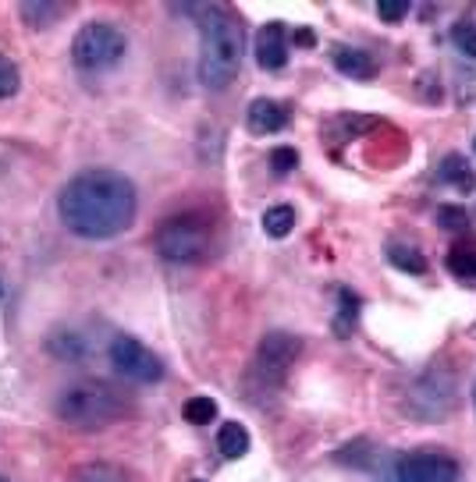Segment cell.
<instances>
[{"instance_id": "cell-27", "label": "cell", "mask_w": 476, "mask_h": 482, "mask_svg": "<svg viewBox=\"0 0 476 482\" xmlns=\"http://www.w3.org/2000/svg\"><path fill=\"white\" fill-rule=\"evenodd\" d=\"M377 14H381L384 22H402V18L409 14V4H405V0H398V4H391V0H381V4H377Z\"/></svg>"}, {"instance_id": "cell-9", "label": "cell", "mask_w": 476, "mask_h": 482, "mask_svg": "<svg viewBox=\"0 0 476 482\" xmlns=\"http://www.w3.org/2000/svg\"><path fill=\"white\" fill-rule=\"evenodd\" d=\"M398 461L416 482H459V461L448 458V454L420 450V454H405Z\"/></svg>"}, {"instance_id": "cell-10", "label": "cell", "mask_w": 476, "mask_h": 482, "mask_svg": "<svg viewBox=\"0 0 476 482\" xmlns=\"http://www.w3.org/2000/svg\"><path fill=\"white\" fill-rule=\"evenodd\" d=\"M257 64L263 72H281L288 64V33L281 22H267L257 33Z\"/></svg>"}, {"instance_id": "cell-6", "label": "cell", "mask_w": 476, "mask_h": 482, "mask_svg": "<svg viewBox=\"0 0 476 482\" xmlns=\"http://www.w3.org/2000/svg\"><path fill=\"white\" fill-rule=\"evenodd\" d=\"M459 404V383L448 369L431 365L427 372H420L405 394V415L416 422H441L455 411Z\"/></svg>"}, {"instance_id": "cell-1", "label": "cell", "mask_w": 476, "mask_h": 482, "mask_svg": "<svg viewBox=\"0 0 476 482\" xmlns=\"http://www.w3.org/2000/svg\"><path fill=\"white\" fill-rule=\"evenodd\" d=\"M139 196L118 170H83L75 174L57 199L61 224L86 241H107L125 235L135 220Z\"/></svg>"}, {"instance_id": "cell-25", "label": "cell", "mask_w": 476, "mask_h": 482, "mask_svg": "<svg viewBox=\"0 0 476 482\" xmlns=\"http://www.w3.org/2000/svg\"><path fill=\"white\" fill-rule=\"evenodd\" d=\"M296 163H299V153H296V149H288V146H277V149L270 153V167H274L277 174H292V170H296Z\"/></svg>"}, {"instance_id": "cell-28", "label": "cell", "mask_w": 476, "mask_h": 482, "mask_svg": "<svg viewBox=\"0 0 476 482\" xmlns=\"http://www.w3.org/2000/svg\"><path fill=\"white\" fill-rule=\"evenodd\" d=\"M388 482H416V479L402 468V461H394V465H391V472H388Z\"/></svg>"}, {"instance_id": "cell-21", "label": "cell", "mask_w": 476, "mask_h": 482, "mask_svg": "<svg viewBox=\"0 0 476 482\" xmlns=\"http://www.w3.org/2000/svg\"><path fill=\"white\" fill-rule=\"evenodd\" d=\"M355 320H359V298H355L352 291H338V323H335V330H338L342 337H348Z\"/></svg>"}, {"instance_id": "cell-24", "label": "cell", "mask_w": 476, "mask_h": 482, "mask_svg": "<svg viewBox=\"0 0 476 482\" xmlns=\"http://www.w3.org/2000/svg\"><path fill=\"white\" fill-rule=\"evenodd\" d=\"M437 224L448 227V231H462V227H470V217H466V209L441 206V209H437Z\"/></svg>"}, {"instance_id": "cell-19", "label": "cell", "mask_w": 476, "mask_h": 482, "mask_svg": "<svg viewBox=\"0 0 476 482\" xmlns=\"http://www.w3.org/2000/svg\"><path fill=\"white\" fill-rule=\"evenodd\" d=\"M181 415H185L192 426H210V422L217 419V401L214 398H207V394H196V398L185 401Z\"/></svg>"}, {"instance_id": "cell-23", "label": "cell", "mask_w": 476, "mask_h": 482, "mask_svg": "<svg viewBox=\"0 0 476 482\" xmlns=\"http://www.w3.org/2000/svg\"><path fill=\"white\" fill-rule=\"evenodd\" d=\"M18 85H22L18 64H15L11 57H4V53H0V100H11V96L18 92Z\"/></svg>"}, {"instance_id": "cell-22", "label": "cell", "mask_w": 476, "mask_h": 482, "mask_svg": "<svg viewBox=\"0 0 476 482\" xmlns=\"http://www.w3.org/2000/svg\"><path fill=\"white\" fill-rule=\"evenodd\" d=\"M391 266H398V270H405V274H423L427 270V259L416 252V248H405V245H394L388 252Z\"/></svg>"}, {"instance_id": "cell-5", "label": "cell", "mask_w": 476, "mask_h": 482, "mask_svg": "<svg viewBox=\"0 0 476 482\" xmlns=\"http://www.w3.org/2000/svg\"><path fill=\"white\" fill-rule=\"evenodd\" d=\"M125 53H129V40L111 22H89L72 40V64L79 72H89V75L118 68L125 61Z\"/></svg>"}, {"instance_id": "cell-32", "label": "cell", "mask_w": 476, "mask_h": 482, "mask_svg": "<svg viewBox=\"0 0 476 482\" xmlns=\"http://www.w3.org/2000/svg\"><path fill=\"white\" fill-rule=\"evenodd\" d=\"M192 482H203V479H192Z\"/></svg>"}, {"instance_id": "cell-15", "label": "cell", "mask_w": 476, "mask_h": 482, "mask_svg": "<svg viewBox=\"0 0 476 482\" xmlns=\"http://www.w3.org/2000/svg\"><path fill=\"white\" fill-rule=\"evenodd\" d=\"M249 429L246 426H238V422H224L220 426V433H217V450L228 458V461H238V458H246L249 454Z\"/></svg>"}, {"instance_id": "cell-20", "label": "cell", "mask_w": 476, "mask_h": 482, "mask_svg": "<svg viewBox=\"0 0 476 482\" xmlns=\"http://www.w3.org/2000/svg\"><path fill=\"white\" fill-rule=\"evenodd\" d=\"M448 266H452V274H455V277L473 281L476 277V245H459V248H452Z\"/></svg>"}, {"instance_id": "cell-17", "label": "cell", "mask_w": 476, "mask_h": 482, "mask_svg": "<svg viewBox=\"0 0 476 482\" xmlns=\"http://www.w3.org/2000/svg\"><path fill=\"white\" fill-rule=\"evenodd\" d=\"M292 227H296V209H292V206H270V209L263 213V231H267L270 238H288Z\"/></svg>"}, {"instance_id": "cell-29", "label": "cell", "mask_w": 476, "mask_h": 482, "mask_svg": "<svg viewBox=\"0 0 476 482\" xmlns=\"http://www.w3.org/2000/svg\"><path fill=\"white\" fill-rule=\"evenodd\" d=\"M292 40H296V46H313V33H309V29H296V36H292Z\"/></svg>"}, {"instance_id": "cell-2", "label": "cell", "mask_w": 476, "mask_h": 482, "mask_svg": "<svg viewBox=\"0 0 476 482\" xmlns=\"http://www.w3.org/2000/svg\"><path fill=\"white\" fill-rule=\"evenodd\" d=\"M246 36L238 18L228 7H203L199 11V82L210 92H224L238 79Z\"/></svg>"}, {"instance_id": "cell-4", "label": "cell", "mask_w": 476, "mask_h": 482, "mask_svg": "<svg viewBox=\"0 0 476 482\" xmlns=\"http://www.w3.org/2000/svg\"><path fill=\"white\" fill-rule=\"evenodd\" d=\"M210 241H214V231L210 224L199 217V213H181V217H171L157 227V252L164 263H174V266H196L210 255Z\"/></svg>"}, {"instance_id": "cell-11", "label": "cell", "mask_w": 476, "mask_h": 482, "mask_svg": "<svg viewBox=\"0 0 476 482\" xmlns=\"http://www.w3.org/2000/svg\"><path fill=\"white\" fill-rule=\"evenodd\" d=\"M246 124H249V131L253 135H277L285 124H288V111L277 103V100H253L249 103V111H246Z\"/></svg>"}, {"instance_id": "cell-18", "label": "cell", "mask_w": 476, "mask_h": 482, "mask_svg": "<svg viewBox=\"0 0 476 482\" xmlns=\"http://www.w3.org/2000/svg\"><path fill=\"white\" fill-rule=\"evenodd\" d=\"M72 482H131V479L125 476V468H118V465L89 461V465H83V468L75 472V479Z\"/></svg>"}, {"instance_id": "cell-30", "label": "cell", "mask_w": 476, "mask_h": 482, "mask_svg": "<svg viewBox=\"0 0 476 482\" xmlns=\"http://www.w3.org/2000/svg\"><path fill=\"white\" fill-rule=\"evenodd\" d=\"M473 404H476V387H473Z\"/></svg>"}, {"instance_id": "cell-12", "label": "cell", "mask_w": 476, "mask_h": 482, "mask_svg": "<svg viewBox=\"0 0 476 482\" xmlns=\"http://www.w3.org/2000/svg\"><path fill=\"white\" fill-rule=\"evenodd\" d=\"M335 68L345 79H374L377 75V61L366 50H355V46H338L335 50Z\"/></svg>"}, {"instance_id": "cell-8", "label": "cell", "mask_w": 476, "mask_h": 482, "mask_svg": "<svg viewBox=\"0 0 476 482\" xmlns=\"http://www.w3.org/2000/svg\"><path fill=\"white\" fill-rule=\"evenodd\" d=\"M299 352H303L299 337H292L285 330L267 333L260 341V348H257V359H253V376L263 380V387H281L288 369L299 359Z\"/></svg>"}, {"instance_id": "cell-13", "label": "cell", "mask_w": 476, "mask_h": 482, "mask_svg": "<svg viewBox=\"0 0 476 482\" xmlns=\"http://www.w3.org/2000/svg\"><path fill=\"white\" fill-rule=\"evenodd\" d=\"M46 352L61 362H83L89 352V344H86V337L75 333V330H57V333H50Z\"/></svg>"}, {"instance_id": "cell-26", "label": "cell", "mask_w": 476, "mask_h": 482, "mask_svg": "<svg viewBox=\"0 0 476 482\" xmlns=\"http://www.w3.org/2000/svg\"><path fill=\"white\" fill-rule=\"evenodd\" d=\"M452 40H455V46L466 53V57H476V25H455V33H452Z\"/></svg>"}, {"instance_id": "cell-7", "label": "cell", "mask_w": 476, "mask_h": 482, "mask_svg": "<svg viewBox=\"0 0 476 482\" xmlns=\"http://www.w3.org/2000/svg\"><path fill=\"white\" fill-rule=\"evenodd\" d=\"M107 359H111V369L118 376L131 380V383H160L164 380V362H160V355H153L142 341H135L129 333H121V337L111 341Z\"/></svg>"}, {"instance_id": "cell-14", "label": "cell", "mask_w": 476, "mask_h": 482, "mask_svg": "<svg viewBox=\"0 0 476 482\" xmlns=\"http://www.w3.org/2000/svg\"><path fill=\"white\" fill-rule=\"evenodd\" d=\"M437 178L444 181V185H455L459 192H473L476 188V174L470 170V163L466 157H459V153H448L441 167H437Z\"/></svg>"}, {"instance_id": "cell-16", "label": "cell", "mask_w": 476, "mask_h": 482, "mask_svg": "<svg viewBox=\"0 0 476 482\" xmlns=\"http://www.w3.org/2000/svg\"><path fill=\"white\" fill-rule=\"evenodd\" d=\"M61 14H64L61 4H50V0H22V18H25L33 29H50Z\"/></svg>"}, {"instance_id": "cell-3", "label": "cell", "mask_w": 476, "mask_h": 482, "mask_svg": "<svg viewBox=\"0 0 476 482\" xmlns=\"http://www.w3.org/2000/svg\"><path fill=\"white\" fill-rule=\"evenodd\" d=\"M129 411L125 398L103 383V380H79V383H68L57 401H53V415L72 426V429H83V433H92V429H107L114 426L121 415Z\"/></svg>"}, {"instance_id": "cell-31", "label": "cell", "mask_w": 476, "mask_h": 482, "mask_svg": "<svg viewBox=\"0 0 476 482\" xmlns=\"http://www.w3.org/2000/svg\"><path fill=\"white\" fill-rule=\"evenodd\" d=\"M0 482H11V479H4V476H0Z\"/></svg>"}]
</instances>
